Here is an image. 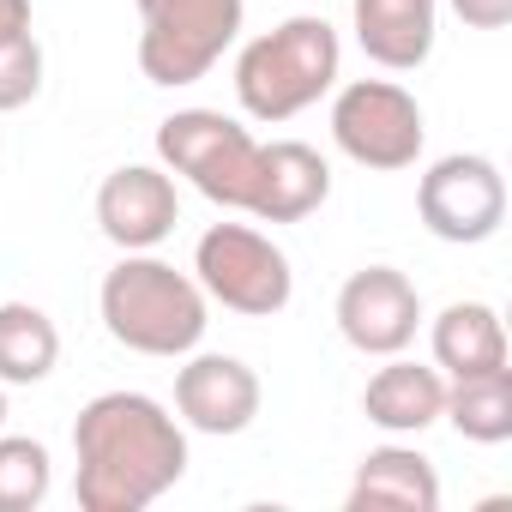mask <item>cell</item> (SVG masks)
<instances>
[{"mask_svg":"<svg viewBox=\"0 0 512 512\" xmlns=\"http://www.w3.org/2000/svg\"><path fill=\"white\" fill-rule=\"evenodd\" d=\"M73 464L85 512H145L187 476V428L151 392H97L73 422Z\"/></svg>","mask_w":512,"mask_h":512,"instance_id":"1","label":"cell"},{"mask_svg":"<svg viewBox=\"0 0 512 512\" xmlns=\"http://www.w3.org/2000/svg\"><path fill=\"white\" fill-rule=\"evenodd\" d=\"M440 422H452L476 446H506L512 440V368L446 380V416Z\"/></svg>","mask_w":512,"mask_h":512,"instance_id":"18","label":"cell"},{"mask_svg":"<svg viewBox=\"0 0 512 512\" xmlns=\"http://www.w3.org/2000/svg\"><path fill=\"white\" fill-rule=\"evenodd\" d=\"M350 31L386 73H416L440 37V0H350Z\"/></svg>","mask_w":512,"mask_h":512,"instance_id":"14","label":"cell"},{"mask_svg":"<svg viewBox=\"0 0 512 512\" xmlns=\"http://www.w3.org/2000/svg\"><path fill=\"white\" fill-rule=\"evenodd\" d=\"M344 506L350 512H434L440 506V470L428 452L386 440L356 464Z\"/></svg>","mask_w":512,"mask_h":512,"instance_id":"15","label":"cell"},{"mask_svg":"<svg viewBox=\"0 0 512 512\" xmlns=\"http://www.w3.org/2000/svg\"><path fill=\"white\" fill-rule=\"evenodd\" d=\"M55 488V458L31 434L0 428V512H37Z\"/></svg>","mask_w":512,"mask_h":512,"instance_id":"19","label":"cell"},{"mask_svg":"<svg viewBox=\"0 0 512 512\" xmlns=\"http://www.w3.org/2000/svg\"><path fill=\"white\" fill-rule=\"evenodd\" d=\"M338 79H344V43L338 25L320 13H296L241 43L235 55V103L260 127H284L308 115L320 97L338 91Z\"/></svg>","mask_w":512,"mask_h":512,"instance_id":"3","label":"cell"},{"mask_svg":"<svg viewBox=\"0 0 512 512\" xmlns=\"http://www.w3.org/2000/svg\"><path fill=\"white\" fill-rule=\"evenodd\" d=\"M428 350L446 380L506 368V320L488 302H446L428 326Z\"/></svg>","mask_w":512,"mask_h":512,"instance_id":"16","label":"cell"},{"mask_svg":"<svg viewBox=\"0 0 512 512\" xmlns=\"http://www.w3.org/2000/svg\"><path fill=\"white\" fill-rule=\"evenodd\" d=\"M37 91H43V43H37V31L0 37V115L37 103Z\"/></svg>","mask_w":512,"mask_h":512,"instance_id":"20","label":"cell"},{"mask_svg":"<svg viewBox=\"0 0 512 512\" xmlns=\"http://www.w3.org/2000/svg\"><path fill=\"white\" fill-rule=\"evenodd\" d=\"M446 7H452L470 31H506V25H512V0H446Z\"/></svg>","mask_w":512,"mask_h":512,"instance_id":"21","label":"cell"},{"mask_svg":"<svg viewBox=\"0 0 512 512\" xmlns=\"http://www.w3.org/2000/svg\"><path fill=\"white\" fill-rule=\"evenodd\" d=\"M7 416H13V410H7V386H0V428H7Z\"/></svg>","mask_w":512,"mask_h":512,"instance_id":"23","label":"cell"},{"mask_svg":"<svg viewBox=\"0 0 512 512\" xmlns=\"http://www.w3.org/2000/svg\"><path fill=\"white\" fill-rule=\"evenodd\" d=\"M157 163L175 181H187L199 199H211L223 211H247L260 139L223 109H175L157 121Z\"/></svg>","mask_w":512,"mask_h":512,"instance_id":"6","label":"cell"},{"mask_svg":"<svg viewBox=\"0 0 512 512\" xmlns=\"http://www.w3.org/2000/svg\"><path fill=\"white\" fill-rule=\"evenodd\" d=\"M193 278L211 308L241 314V320H272L296 296L290 253L253 223H211L193 241Z\"/></svg>","mask_w":512,"mask_h":512,"instance_id":"4","label":"cell"},{"mask_svg":"<svg viewBox=\"0 0 512 512\" xmlns=\"http://www.w3.org/2000/svg\"><path fill=\"white\" fill-rule=\"evenodd\" d=\"M31 31V0H0V37Z\"/></svg>","mask_w":512,"mask_h":512,"instance_id":"22","label":"cell"},{"mask_svg":"<svg viewBox=\"0 0 512 512\" xmlns=\"http://www.w3.org/2000/svg\"><path fill=\"white\" fill-rule=\"evenodd\" d=\"M416 217L434 241H452V247L494 241L500 223H506L500 163L482 157V151H452V157L428 163V175L416 181Z\"/></svg>","mask_w":512,"mask_h":512,"instance_id":"8","label":"cell"},{"mask_svg":"<svg viewBox=\"0 0 512 512\" xmlns=\"http://www.w3.org/2000/svg\"><path fill=\"white\" fill-rule=\"evenodd\" d=\"M133 7H139V73L163 91L199 85L247 25V0H133Z\"/></svg>","mask_w":512,"mask_h":512,"instance_id":"5","label":"cell"},{"mask_svg":"<svg viewBox=\"0 0 512 512\" xmlns=\"http://www.w3.org/2000/svg\"><path fill=\"white\" fill-rule=\"evenodd\" d=\"M362 416L392 434V440H410V434H428L440 416H446V374L434 362H410L404 350L386 356V368L368 374L362 386Z\"/></svg>","mask_w":512,"mask_h":512,"instance_id":"13","label":"cell"},{"mask_svg":"<svg viewBox=\"0 0 512 512\" xmlns=\"http://www.w3.org/2000/svg\"><path fill=\"white\" fill-rule=\"evenodd\" d=\"M332 314H338V332H344L350 350L386 362V356L416 344V332H422V290L398 266H362V272L344 278Z\"/></svg>","mask_w":512,"mask_h":512,"instance_id":"9","label":"cell"},{"mask_svg":"<svg viewBox=\"0 0 512 512\" xmlns=\"http://www.w3.org/2000/svg\"><path fill=\"white\" fill-rule=\"evenodd\" d=\"M260 398H266L260 392V374H253L241 356L187 350L181 368H175V416L193 434H211V440L247 434L253 416H260Z\"/></svg>","mask_w":512,"mask_h":512,"instance_id":"10","label":"cell"},{"mask_svg":"<svg viewBox=\"0 0 512 512\" xmlns=\"http://www.w3.org/2000/svg\"><path fill=\"white\" fill-rule=\"evenodd\" d=\"M181 223V193L163 163H121L97 187V229L121 253H151L175 235Z\"/></svg>","mask_w":512,"mask_h":512,"instance_id":"11","label":"cell"},{"mask_svg":"<svg viewBox=\"0 0 512 512\" xmlns=\"http://www.w3.org/2000/svg\"><path fill=\"white\" fill-rule=\"evenodd\" d=\"M332 145L374 169V175H398L416 169L422 145H428V121L416 91H404L398 79H350L332 97Z\"/></svg>","mask_w":512,"mask_h":512,"instance_id":"7","label":"cell"},{"mask_svg":"<svg viewBox=\"0 0 512 512\" xmlns=\"http://www.w3.org/2000/svg\"><path fill=\"white\" fill-rule=\"evenodd\" d=\"M326 199H332V163L314 145H302V139L260 145L253 187H247V217H260V223H302Z\"/></svg>","mask_w":512,"mask_h":512,"instance_id":"12","label":"cell"},{"mask_svg":"<svg viewBox=\"0 0 512 512\" xmlns=\"http://www.w3.org/2000/svg\"><path fill=\"white\" fill-rule=\"evenodd\" d=\"M61 362V326L37 302H0V386H43Z\"/></svg>","mask_w":512,"mask_h":512,"instance_id":"17","label":"cell"},{"mask_svg":"<svg viewBox=\"0 0 512 512\" xmlns=\"http://www.w3.org/2000/svg\"><path fill=\"white\" fill-rule=\"evenodd\" d=\"M97 314H103V332L121 350L163 356V362H181L187 350H199L205 326H211V302H205L199 278L157 260V247L151 253H121L103 272Z\"/></svg>","mask_w":512,"mask_h":512,"instance_id":"2","label":"cell"}]
</instances>
